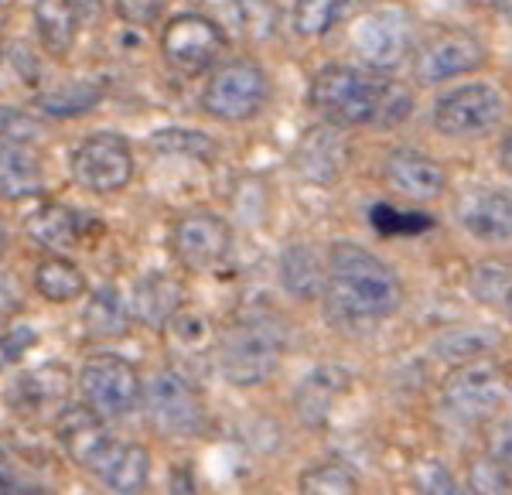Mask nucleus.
<instances>
[{
  "instance_id": "1",
  "label": "nucleus",
  "mask_w": 512,
  "mask_h": 495,
  "mask_svg": "<svg viewBox=\"0 0 512 495\" xmlns=\"http://www.w3.org/2000/svg\"><path fill=\"white\" fill-rule=\"evenodd\" d=\"M325 315L345 332H366L403 308V280L390 263L355 243H335L328 250Z\"/></svg>"
},
{
  "instance_id": "2",
  "label": "nucleus",
  "mask_w": 512,
  "mask_h": 495,
  "mask_svg": "<svg viewBox=\"0 0 512 495\" xmlns=\"http://www.w3.org/2000/svg\"><path fill=\"white\" fill-rule=\"evenodd\" d=\"M311 106L338 127H366V123H400L414 110V96L400 82L379 72L352 69V65H325L311 79Z\"/></svg>"
},
{
  "instance_id": "3",
  "label": "nucleus",
  "mask_w": 512,
  "mask_h": 495,
  "mask_svg": "<svg viewBox=\"0 0 512 495\" xmlns=\"http://www.w3.org/2000/svg\"><path fill=\"white\" fill-rule=\"evenodd\" d=\"M287 335L274 318H246L216 342L219 373L233 386H260L280 369Z\"/></svg>"
},
{
  "instance_id": "4",
  "label": "nucleus",
  "mask_w": 512,
  "mask_h": 495,
  "mask_svg": "<svg viewBox=\"0 0 512 495\" xmlns=\"http://www.w3.org/2000/svg\"><path fill=\"white\" fill-rule=\"evenodd\" d=\"M270 103V76L253 59L226 62L212 72L209 86L202 89V110L216 120L243 123L263 113Z\"/></svg>"
},
{
  "instance_id": "5",
  "label": "nucleus",
  "mask_w": 512,
  "mask_h": 495,
  "mask_svg": "<svg viewBox=\"0 0 512 495\" xmlns=\"http://www.w3.org/2000/svg\"><path fill=\"white\" fill-rule=\"evenodd\" d=\"M506 113V99L492 82H465L434 103V130L454 140L482 137Z\"/></svg>"
},
{
  "instance_id": "6",
  "label": "nucleus",
  "mask_w": 512,
  "mask_h": 495,
  "mask_svg": "<svg viewBox=\"0 0 512 495\" xmlns=\"http://www.w3.org/2000/svg\"><path fill=\"white\" fill-rule=\"evenodd\" d=\"M441 400L461 420H492L506 400V376L489 359L461 362L444 376Z\"/></svg>"
},
{
  "instance_id": "7",
  "label": "nucleus",
  "mask_w": 512,
  "mask_h": 495,
  "mask_svg": "<svg viewBox=\"0 0 512 495\" xmlns=\"http://www.w3.org/2000/svg\"><path fill=\"white\" fill-rule=\"evenodd\" d=\"M79 390L89 410H96L103 420H120L137 407L140 376L123 356L99 352V356L86 359V366H82Z\"/></svg>"
},
{
  "instance_id": "8",
  "label": "nucleus",
  "mask_w": 512,
  "mask_h": 495,
  "mask_svg": "<svg viewBox=\"0 0 512 495\" xmlns=\"http://www.w3.org/2000/svg\"><path fill=\"white\" fill-rule=\"evenodd\" d=\"M147 417L154 431L168 437H192L205 427V403L185 376L175 369H164L147 383L144 390Z\"/></svg>"
},
{
  "instance_id": "9",
  "label": "nucleus",
  "mask_w": 512,
  "mask_h": 495,
  "mask_svg": "<svg viewBox=\"0 0 512 495\" xmlns=\"http://www.w3.org/2000/svg\"><path fill=\"white\" fill-rule=\"evenodd\" d=\"M161 52L171 69L185 72V76H198V72L212 69L219 55L226 52V35L205 14H178V18L164 24Z\"/></svg>"
},
{
  "instance_id": "10",
  "label": "nucleus",
  "mask_w": 512,
  "mask_h": 495,
  "mask_svg": "<svg viewBox=\"0 0 512 495\" xmlns=\"http://www.w3.org/2000/svg\"><path fill=\"white\" fill-rule=\"evenodd\" d=\"M72 178L86 192L113 195L134 178V151L117 134H93L72 151Z\"/></svg>"
},
{
  "instance_id": "11",
  "label": "nucleus",
  "mask_w": 512,
  "mask_h": 495,
  "mask_svg": "<svg viewBox=\"0 0 512 495\" xmlns=\"http://www.w3.org/2000/svg\"><path fill=\"white\" fill-rule=\"evenodd\" d=\"M489 52L478 41L472 31L465 28H448L437 31L434 38H427L424 45L417 48L414 55V76L424 86H441V82H451L458 76H468V72L482 69Z\"/></svg>"
},
{
  "instance_id": "12",
  "label": "nucleus",
  "mask_w": 512,
  "mask_h": 495,
  "mask_svg": "<svg viewBox=\"0 0 512 495\" xmlns=\"http://www.w3.org/2000/svg\"><path fill=\"white\" fill-rule=\"evenodd\" d=\"M171 250H175L185 270L205 274V270H216L229 257L233 229L216 212H192V216H181L171 229Z\"/></svg>"
},
{
  "instance_id": "13",
  "label": "nucleus",
  "mask_w": 512,
  "mask_h": 495,
  "mask_svg": "<svg viewBox=\"0 0 512 495\" xmlns=\"http://www.w3.org/2000/svg\"><path fill=\"white\" fill-rule=\"evenodd\" d=\"M352 45L359 59L376 72L396 69L410 52V18L400 7H379L355 24Z\"/></svg>"
},
{
  "instance_id": "14",
  "label": "nucleus",
  "mask_w": 512,
  "mask_h": 495,
  "mask_svg": "<svg viewBox=\"0 0 512 495\" xmlns=\"http://www.w3.org/2000/svg\"><path fill=\"white\" fill-rule=\"evenodd\" d=\"M59 441L65 455L86 468L89 475H99L110 455L117 451L120 437L106 427V420L89 407H65L59 414Z\"/></svg>"
},
{
  "instance_id": "15",
  "label": "nucleus",
  "mask_w": 512,
  "mask_h": 495,
  "mask_svg": "<svg viewBox=\"0 0 512 495\" xmlns=\"http://www.w3.org/2000/svg\"><path fill=\"white\" fill-rule=\"evenodd\" d=\"M383 181L396 195L414 198V202H434L448 188V171L444 164L424 151H410V147H396L383 161Z\"/></svg>"
},
{
  "instance_id": "16",
  "label": "nucleus",
  "mask_w": 512,
  "mask_h": 495,
  "mask_svg": "<svg viewBox=\"0 0 512 495\" xmlns=\"http://www.w3.org/2000/svg\"><path fill=\"white\" fill-rule=\"evenodd\" d=\"M345 164H349V144L338 123H318L308 127L294 151L297 175L311 185H335L342 178Z\"/></svg>"
},
{
  "instance_id": "17",
  "label": "nucleus",
  "mask_w": 512,
  "mask_h": 495,
  "mask_svg": "<svg viewBox=\"0 0 512 495\" xmlns=\"http://www.w3.org/2000/svg\"><path fill=\"white\" fill-rule=\"evenodd\" d=\"M458 222L465 233L482 243H509L512 239V195L499 188H472L458 202Z\"/></svg>"
},
{
  "instance_id": "18",
  "label": "nucleus",
  "mask_w": 512,
  "mask_h": 495,
  "mask_svg": "<svg viewBox=\"0 0 512 495\" xmlns=\"http://www.w3.org/2000/svg\"><path fill=\"white\" fill-rule=\"evenodd\" d=\"M69 390H72L69 369L48 362V366L31 369L28 376H21L18 383H14V407H18L24 417L59 420L65 403H69Z\"/></svg>"
},
{
  "instance_id": "19",
  "label": "nucleus",
  "mask_w": 512,
  "mask_h": 495,
  "mask_svg": "<svg viewBox=\"0 0 512 495\" xmlns=\"http://www.w3.org/2000/svg\"><path fill=\"white\" fill-rule=\"evenodd\" d=\"M277 274H280V287L294 301H315V297L325 294L328 253H321L315 243H291L280 253Z\"/></svg>"
},
{
  "instance_id": "20",
  "label": "nucleus",
  "mask_w": 512,
  "mask_h": 495,
  "mask_svg": "<svg viewBox=\"0 0 512 495\" xmlns=\"http://www.w3.org/2000/svg\"><path fill=\"white\" fill-rule=\"evenodd\" d=\"M185 301V287L168 274H144L134 287V301H130V315L137 321H144L147 328H168L171 318L181 311Z\"/></svg>"
},
{
  "instance_id": "21",
  "label": "nucleus",
  "mask_w": 512,
  "mask_h": 495,
  "mask_svg": "<svg viewBox=\"0 0 512 495\" xmlns=\"http://www.w3.org/2000/svg\"><path fill=\"white\" fill-rule=\"evenodd\" d=\"M349 390V373L338 366H321L315 373H308L301 379V386L294 390V410L304 424L321 427L332 417L338 396Z\"/></svg>"
},
{
  "instance_id": "22",
  "label": "nucleus",
  "mask_w": 512,
  "mask_h": 495,
  "mask_svg": "<svg viewBox=\"0 0 512 495\" xmlns=\"http://www.w3.org/2000/svg\"><path fill=\"white\" fill-rule=\"evenodd\" d=\"M45 192V164L31 144H0V198L21 202Z\"/></svg>"
},
{
  "instance_id": "23",
  "label": "nucleus",
  "mask_w": 512,
  "mask_h": 495,
  "mask_svg": "<svg viewBox=\"0 0 512 495\" xmlns=\"http://www.w3.org/2000/svg\"><path fill=\"white\" fill-rule=\"evenodd\" d=\"M24 229H28L31 239H38V243L52 253L76 250L82 239H86V219L62 202H41L38 209L24 219Z\"/></svg>"
},
{
  "instance_id": "24",
  "label": "nucleus",
  "mask_w": 512,
  "mask_h": 495,
  "mask_svg": "<svg viewBox=\"0 0 512 495\" xmlns=\"http://www.w3.org/2000/svg\"><path fill=\"white\" fill-rule=\"evenodd\" d=\"M31 14H35V28L45 52L52 59H65L76 48L79 24H82L72 0H35V11Z\"/></svg>"
},
{
  "instance_id": "25",
  "label": "nucleus",
  "mask_w": 512,
  "mask_h": 495,
  "mask_svg": "<svg viewBox=\"0 0 512 495\" xmlns=\"http://www.w3.org/2000/svg\"><path fill=\"white\" fill-rule=\"evenodd\" d=\"M96 478L110 492L140 495L147 485H151V451H147L144 444L120 441L117 451H113L110 461H106L103 472H99Z\"/></svg>"
},
{
  "instance_id": "26",
  "label": "nucleus",
  "mask_w": 512,
  "mask_h": 495,
  "mask_svg": "<svg viewBox=\"0 0 512 495\" xmlns=\"http://www.w3.org/2000/svg\"><path fill=\"white\" fill-rule=\"evenodd\" d=\"M99 103H103V89L96 82H65L48 93H38L31 106L41 120H76L82 113L96 110Z\"/></svg>"
},
{
  "instance_id": "27",
  "label": "nucleus",
  "mask_w": 512,
  "mask_h": 495,
  "mask_svg": "<svg viewBox=\"0 0 512 495\" xmlns=\"http://www.w3.org/2000/svg\"><path fill=\"white\" fill-rule=\"evenodd\" d=\"M130 304L117 287H99L82 308V325L93 338H120L130 328Z\"/></svg>"
},
{
  "instance_id": "28",
  "label": "nucleus",
  "mask_w": 512,
  "mask_h": 495,
  "mask_svg": "<svg viewBox=\"0 0 512 495\" xmlns=\"http://www.w3.org/2000/svg\"><path fill=\"white\" fill-rule=\"evenodd\" d=\"M35 291L52 304H72L86 294V274L65 257H45L35 267Z\"/></svg>"
},
{
  "instance_id": "29",
  "label": "nucleus",
  "mask_w": 512,
  "mask_h": 495,
  "mask_svg": "<svg viewBox=\"0 0 512 495\" xmlns=\"http://www.w3.org/2000/svg\"><path fill=\"white\" fill-rule=\"evenodd\" d=\"M495 342H499V335L489 332V328L461 325V328H448V332L437 335L434 352H437V359L451 362V366H461V362L485 359Z\"/></svg>"
},
{
  "instance_id": "30",
  "label": "nucleus",
  "mask_w": 512,
  "mask_h": 495,
  "mask_svg": "<svg viewBox=\"0 0 512 495\" xmlns=\"http://www.w3.org/2000/svg\"><path fill=\"white\" fill-rule=\"evenodd\" d=\"M512 287V267L506 260H482L468 274V291L478 304H489V308H502Z\"/></svg>"
},
{
  "instance_id": "31",
  "label": "nucleus",
  "mask_w": 512,
  "mask_h": 495,
  "mask_svg": "<svg viewBox=\"0 0 512 495\" xmlns=\"http://www.w3.org/2000/svg\"><path fill=\"white\" fill-rule=\"evenodd\" d=\"M359 482H355L352 468L342 461H321L311 465L308 472L297 478V495H355Z\"/></svg>"
},
{
  "instance_id": "32",
  "label": "nucleus",
  "mask_w": 512,
  "mask_h": 495,
  "mask_svg": "<svg viewBox=\"0 0 512 495\" xmlns=\"http://www.w3.org/2000/svg\"><path fill=\"white\" fill-rule=\"evenodd\" d=\"M352 0H297L294 4V28L301 38H321L342 21Z\"/></svg>"
},
{
  "instance_id": "33",
  "label": "nucleus",
  "mask_w": 512,
  "mask_h": 495,
  "mask_svg": "<svg viewBox=\"0 0 512 495\" xmlns=\"http://www.w3.org/2000/svg\"><path fill=\"white\" fill-rule=\"evenodd\" d=\"M465 495H512V478L509 468L499 465L489 451L485 455L468 458L465 465V482H461Z\"/></svg>"
},
{
  "instance_id": "34",
  "label": "nucleus",
  "mask_w": 512,
  "mask_h": 495,
  "mask_svg": "<svg viewBox=\"0 0 512 495\" xmlns=\"http://www.w3.org/2000/svg\"><path fill=\"white\" fill-rule=\"evenodd\" d=\"M151 144L158 151L185 154V158H202V161L216 158V140L198 134V130H161V134L151 137Z\"/></svg>"
},
{
  "instance_id": "35",
  "label": "nucleus",
  "mask_w": 512,
  "mask_h": 495,
  "mask_svg": "<svg viewBox=\"0 0 512 495\" xmlns=\"http://www.w3.org/2000/svg\"><path fill=\"white\" fill-rule=\"evenodd\" d=\"M373 219L376 233L383 236H414V233H424V229L434 226L431 216H420V212H403V209H393V205H376L369 212Z\"/></svg>"
},
{
  "instance_id": "36",
  "label": "nucleus",
  "mask_w": 512,
  "mask_h": 495,
  "mask_svg": "<svg viewBox=\"0 0 512 495\" xmlns=\"http://www.w3.org/2000/svg\"><path fill=\"white\" fill-rule=\"evenodd\" d=\"M45 137V123L41 117H31L24 110H11V106H0V144H31Z\"/></svg>"
},
{
  "instance_id": "37",
  "label": "nucleus",
  "mask_w": 512,
  "mask_h": 495,
  "mask_svg": "<svg viewBox=\"0 0 512 495\" xmlns=\"http://www.w3.org/2000/svg\"><path fill=\"white\" fill-rule=\"evenodd\" d=\"M414 482L420 495H465L461 482L451 475V468L444 461H424L414 472Z\"/></svg>"
},
{
  "instance_id": "38",
  "label": "nucleus",
  "mask_w": 512,
  "mask_h": 495,
  "mask_svg": "<svg viewBox=\"0 0 512 495\" xmlns=\"http://www.w3.org/2000/svg\"><path fill=\"white\" fill-rule=\"evenodd\" d=\"M164 4L168 0H113V11L130 28H151V24L161 21Z\"/></svg>"
},
{
  "instance_id": "39",
  "label": "nucleus",
  "mask_w": 512,
  "mask_h": 495,
  "mask_svg": "<svg viewBox=\"0 0 512 495\" xmlns=\"http://www.w3.org/2000/svg\"><path fill=\"white\" fill-rule=\"evenodd\" d=\"M489 455L499 461V465L512 468V417H499L489 424V441H485Z\"/></svg>"
},
{
  "instance_id": "40",
  "label": "nucleus",
  "mask_w": 512,
  "mask_h": 495,
  "mask_svg": "<svg viewBox=\"0 0 512 495\" xmlns=\"http://www.w3.org/2000/svg\"><path fill=\"white\" fill-rule=\"evenodd\" d=\"M35 345V332L31 328H18V332H11V335H4L0 338V359H18L24 349H31Z\"/></svg>"
},
{
  "instance_id": "41",
  "label": "nucleus",
  "mask_w": 512,
  "mask_h": 495,
  "mask_svg": "<svg viewBox=\"0 0 512 495\" xmlns=\"http://www.w3.org/2000/svg\"><path fill=\"white\" fill-rule=\"evenodd\" d=\"M168 495H198L195 478H192V472H188V468H175V472H171Z\"/></svg>"
},
{
  "instance_id": "42",
  "label": "nucleus",
  "mask_w": 512,
  "mask_h": 495,
  "mask_svg": "<svg viewBox=\"0 0 512 495\" xmlns=\"http://www.w3.org/2000/svg\"><path fill=\"white\" fill-rule=\"evenodd\" d=\"M499 164H502V171L512 178V130L502 137V144H499Z\"/></svg>"
},
{
  "instance_id": "43",
  "label": "nucleus",
  "mask_w": 512,
  "mask_h": 495,
  "mask_svg": "<svg viewBox=\"0 0 512 495\" xmlns=\"http://www.w3.org/2000/svg\"><path fill=\"white\" fill-rule=\"evenodd\" d=\"M99 4H103V0H72V7L79 11L82 21H93L99 14Z\"/></svg>"
},
{
  "instance_id": "44",
  "label": "nucleus",
  "mask_w": 512,
  "mask_h": 495,
  "mask_svg": "<svg viewBox=\"0 0 512 495\" xmlns=\"http://www.w3.org/2000/svg\"><path fill=\"white\" fill-rule=\"evenodd\" d=\"M0 495H14V475L4 458H0Z\"/></svg>"
},
{
  "instance_id": "45",
  "label": "nucleus",
  "mask_w": 512,
  "mask_h": 495,
  "mask_svg": "<svg viewBox=\"0 0 512 495\" xmlns=\"http://www.w3.org/2000/svg\"><path fill=\"white\" fill-rule=\"evenodd\" d=\"M495 11H499L502 18H506V21L512 24V0H499V7H495Z\"/></svg>"
},
{
  "instance_id": "46",
  "label": "nucleus",
  "mask_w": 512,
  "mask_h": 495,
  "mask_svg": "<svg viewBox=\"0 0 512 495\" xmlns=\"http://www.w3.org/2000/svg\"><path fill=\"white\" fill-rule=\"evenodd\" d=\"M472 7H499V0H468Z\"/></svg>"
},
{
  "instance_id": "47",
  "label": "nucleus",
  "mask_w": 512,
  "mask_h": 495,
  "mask_svg": "<svg viewBox=\"0 0 512 495\" xmlns=\"http://www.w3.org/2000/svg\"><path fill=\"white\" fill-rule=\"evenodd\" d=\"M502 308H506V315H509V321H512V287H509V297H506V304H502Z\"/></svg>"
},
{
  "instance_id": "48",
  "label": "nucleus",
  "mask_w": 512,
  "mask_h": 495,
  "mask_svg": "<svg viewBox=\"0 0 512 495\" xmlns=\"http://www.w3.org/2000/svg\"><path fill=\"white\" fill-rule=\"evenodd\" d=\"M4 246H7V233L0 229V253H4Z\"/></svg>"
},
{
  "instance_id": "49",
  "label": "nucleus",
  "mask_w": 512,
  "mask_h": 495,
  "mask_svg": "<svg viewBox=\"0 0 512 495\" xmlns=\"http://www.w3.org/2000/svg\"><path fill=\"white\" fill-rule=\"evenodd\" d=\"M14 495H45L41 489H31V492H14Z\"/></svg>"
},
{
  "instance_id": "50",
  "label": "nucleus",
  "mask_w": 512,
  "mask_h": 495,
  "mask_svg": "<svg viewBox=\"0 0 512 495\" xmlns=\"http://www.w3.org/2000/svg\"><path fill=\"white\" fill-rule=\"evenodd\" d=\"M0 59H4V35H0Z\"/></svg>"
}]
</instances>
